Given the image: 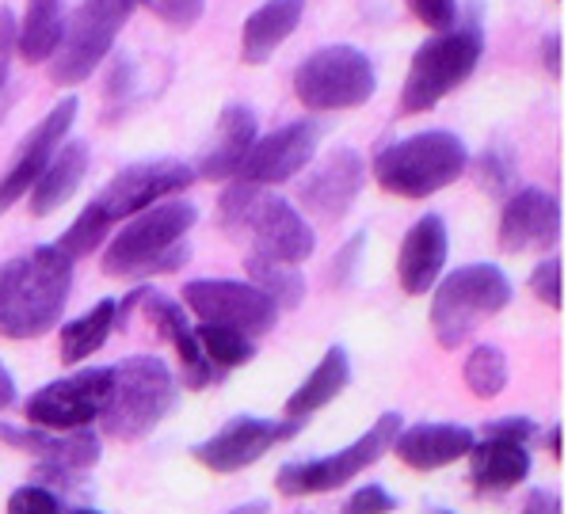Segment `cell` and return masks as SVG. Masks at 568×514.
Segmentation results:
<instances>
[{
  "instance_id": "4fadbf2b",
  "label": "cell",
  "mask_w": 568,
  "mask_h": 514,
  "mask_svg": "<svg viewBox=\"0 0 568 514\" xmlns=\"http://www.w3.org/2000/svg\"><path fill=\"white\" fill-rule=\"evenodd\" d=\"M302 431V423L294 420H260V415H237L214 431L206 442L195 446V458L203 461L210 473H241V469L256 465L260 458H267L275 446L291 442Z\"/></svg>"
},
{
  "instance_id": "ac0fdd59",
  "label": "cell",
  "mask_w": 568,
  "mask_h": 514,
  "mask_svg": "<svg viewBox=\"0 0 568 514\" xmlns=\"http://www.w3.org/2000/svg\"><path fill=\"white\" fill-rule=\"evenodd\" d=\"M366 179L363 156L355 150H332L317 168L298 183V203L317 222H339L355 206Z\"/></svg>"
},
{
  "instance_id": "b9f144b4",
  "label": "cell",
  "mask_w": 568,
  "mask_h": 514,
  "mask_svg": "<svg viewBox=\"0 0 568 514\" xmlns=\"http://www.w3.org/2000/svg\"><path fill=\"white\" fill-rule=\"evenodd\" d=\"M541 61H546V73L557 81V76H561V34L557 31L549 34L546 47H541Z\"/></svg>"
},
{
  "instance_id": "4dcf8cb0",
  "label": "cell",
  "mask_w": 568,
  "mask_h": 514,
  "mask_svg": "<svg viewBox=\"0 0 568 514\" xmlns=\"http://www.w3.org/2000/svg\"><path fill=\"white\" fill-rule=\"evenodd\" d=\"M462 378H466V389L477 400H496L508 389V378H511L508 354L493 343H477L474 351H469L466 366H462Z\"/></svg>"
},
{
  "instance_id": "e0dca14e",
  "label": "cell",
  "mask_w": 568,
  "mask_h": 514,
  "mask_svg": "<svg viewBox=\"0 0 568 514\" xmlns=\"http://www.w3.org/2000/svg\"><path fill=\"white\" fill-rule=\"evenodd\" d=\"M561 240V203L541 187H523L504 198L500 210V248L519 251H546Z\"/></svg>"
},
{
  "instance_id": "d6986e66",
  "label": "cell",
  "mask_w": 568,
  "mask_h": 514,
  "mask_svg": "<svg viewBox=\"0 0 568 514\" xmlns=\"http://www.w3.org/2000/svg\"><path fill=\"white\" fill-rule=\"evenodd\" d=\"M450 259V233L447 222L439 214H424L413 229L400 240V256H397V278L405 294H427L447 271Z\"/></svg>"
},
{
  "instance_id": "83f0119b",
  "label": "cell",
  "mask_w": 568,
  "mask_h": 514,
  "mask_svg": "<svg viewBox=\"0 0 568 514\" xmlns=\"http://www.w3.org/2000/svg\"><path fill=\"white\" fill-rule=\"evenodd\" d=\"M115 325H119V301H111V298L95 301L84 317L69 320V325L61 328V362L81 366L89 354H95L103 343H108V336L115 332Z\"/></svg>"
},
{
  "instance_id": "3957f363",
  "label": "cell",
  "mask_w": 568,
  "mask_h": 514,
  "mask_svg": "<svg viewBox=\"0 0 568 514\" xmlns=\"http://www.w3.org/2000/svg\"><path fill=\"white\" fill-rule=\"evenodd\" d=\"M199 210L183 198H161L145 206L111 237L103 251V275L111 278H153L172 275L191 259L187 233L195 229Z\"/></svg>"
},
{
  "instance_id": "ab89813d",
  "label": "cell",
  "mask_w": 568,
  "mask_h": 514,
  "mask_svg": "<svg viewBox=\"0 0 568 514\" xmlns=\"http://www.w3.org/2000/svg\"><path fill=\"white\" fill-rule=\"evenodd\" d=\"M485 434H493V439H508V442H523V446H527V442L538 434V426L530 423L527 415H508V420H493V423H488Z\"/></svg>"
},
{
  "instance_id": "30bf717a",
  "label": "cell",
  "mask_w": 568,
  "mask_h": 514,
  "mask_svg": "<svg viewBox=\"0 0 568 514\" xmlns=\"http://www.w3.org/2000/svg\"><path fill=\"white\" fill-rule=\"evenodd\" d=\"M378 92V73L359 47H321L294 69V95L305 111H352L371 103Z\"/></svg>"
},
{
  "instance_id": "8992f818",
  "label": "cell",
  "mask_w": 568,
  "mask_h": 514,
  "mask_svg": "<svg viewBox=\"0 0 568 514\" xmlns=\"http://www.w3.org/2000/svg\"><path fill=\"white\" fill-rule=\"evenodd\" d=\"M172 408H176V378L161 359L134 354V359L111 366V389L100 412L103 434L119 442L145 439Z\"/></svg>"
},
{
  "instance_id": "1f68e13d",
  "label": "cell",
  "mask_w": 568,
  "mask_h": 514,
  "mask_svg": "<svg viewBox=\"0 0 568 514\" xmlns=\"http://www.w3.org/2000/svg\"><path fill=\"white\" fill-rule=\"evenodd\" d=\"M474 176L480 187L493 198H508L515 179H519V164H515V153L508 145H488L485 153L474 161Z\"/></svg>"
},
{
  "instance_id": "484cf974",
  "label": "cell",
  "mask_w": 568,
  "mask_h": 514,
  "mask_svg": "<svg viewBox=\"0 0 568 514\" xmlns=\"http://www.w3.org/2000/svg\"><path fill=\"white\" fill-rule=\"evenodd\" d=\"M352 386V359H347L344 347H328L325 359L317 362V370L286 397V408H283V420H294V423H305L313 412L328 408L344 389Z\"/></svg>"
},
{
  "instance_id": "f6af8a7d",
  "label": "cell",
  "mask_w": 568,
  "mask_h": 514,
  "mask_svg": "<svg viewBox=\"0 0 568 514\" xmlns=\"http://www.w3.org/2000/svg\"><path fill=\"white\" fill-rule=\"evenodd\" d=\"M549 450H554V458L565 454V446H561V426H554V431H549Z\"/></svg>"
},
{
  "instance_id": "8fae6325",
  "label": "cell",
  "mask_w": 568,
  "mask_h": 514,
  "mask_svg": "<svg viewBox=\"0 0 568 514\" xmlns=\"http://www.w3.org/2000/svg\"><path fill=\"white\" fill-rule=\"evenodd\" d=\"M183 305L203 325L237 328L252 339L267 336L278 325V305L252 282H233V278H195L183 286Z\"/></svg>"
},
{
  "instance_id": "d4e9b609",
  "label": "cell",
  "mask_w": 568,
  "mask_h": 514,
  "mask_svg": "<svg viewBox=\"0 0 568 514\" xmlns=\"http://www.w3.org/2000/svg\"><path fill=\"white\" fill-rule=\"evenodd\" d=\"M305 0H267L244 20L241 31V58L244 65H264L278 47L298 31Z\"/></svg>"
},
{
  "instance_id": "ba28073f",
  "label": "cell",
  "mask_w": 568,
  "mask_h": 514,
  "mask_svg": "<svg viewBox=\"0 0 568 514\" xmlns=\"http://www.w3.org/2000/svg\"><path fill=\"white\" fill-rule=\"evenodd\" d=\"M138 0H84L73 16H65L58 50L50 54V81L69 89V84L89 81L103 58L115 50V39L134 16Z\"/></svg>"
},
{
  "instance_id": "ee69618b",
  "label": "cell",
  "mask_w": 568,
  "mask_h": 514,
  "mask_svg": "<svg viewBox=\"0 0 568 514\" xmlns=\"http://www.w3.org/2000/svg\"><path fill=\"white\" fill-rule=\"evenodd\" d=\"M267 511H271L267 500H248V503H241V507H233V511H225V514H267Z\"/></svg>"
},
{
  "instance_id": "d590c367",
  "label": "cell",
  "mask_w": 568,
  "mask_h": 514,
  "mask_svg": "<svg viewBox=\"0 0 568 514\" xmlns=\"http://www.w3.org/2000/svg\"><path fill=\"white\" fill-rule=\"evenodd\" d=\"M393 511H397V495L382 484H366L344 503V514H393Z\"/></svg>"
},
{
  "instance_id": "9a60e30c",
  "label": "cell",
  "mask_w": 568,
  "mask_h": 514,
  "mask_svg": "<svg viewBox=\"0 0 568 514\" xmlns=\"http://www.w3.org/2000/svg\"><path fill=\"white\" fill-rule=\"evenodd\" d=\"M321 145V126L317 122H291V126H278L271 134L252 142L248 156H244L241 179H252L260 187H278V183L294 179L305 172L317 156Z\"/></svg>"
},
{
  "instance_id": "bcb514c9",
  "label": "cell",
  "mask_w": 568,
  "mask_h": 514,
  "mask_svg": "<svg viewBox=\"0 0 568 514\" xmlns=\"http://www.w3.org/2000/svg\"><path fill=\"white\" fill-rule=\"evenodd\" d=\"M427 514H454V511H447V507H432V511H427Z\"/></svg>"
},
{
  "instance_id": "7c38bea8",
  "label": "cell",
  "mask_w": 568,
  "mask_h": 514,
  "mask_svg": "<svg viewBox=\"0 0 568 514\" xmlns=\"http://www.w3.org/2000/svg\"><path fill=\"white\" fill-rule=\"evenodd\" d=\"M108 389H111V366H92V370H81L73 378H58L50 386H42L23 404V415H28L31 426L77 431V426H89L92 420H100Z\"/></svg>"
},
{
  "instance_id": "60d3db41",
  "label": "cell",
  "mask_w": 568,
  "mask_h": 514,
  "mask_svg": "<svg viewBox=\"0 0 568 514\" xmlns=\"http://www.w3.org/2000/svg\"><path fill=\"white\" fill-rule=\"evenodd\" d=\"M519 514H561V495L549 492V487H538L523 500V511Z\"/></svg>"
},
{
  "instance_id": "7a4b0ae2",
  "label": "cell",
  "mask_w": 568,
  "mask_h": 514,
  "mask_svg": "<svg viewBox=\"0 0 568 514\" xmlns=\"http://www.w3.org/2000/svg\"><path fill=\"white\" fill-rule=\"evenodd\" d=\"M195 183V168L183 161H145V164H130L119 176H111L103 183V191L81 210L73 225L65 229V237L58 240V248L69 259H84L108 240V233L119 222L134 217L145 206L172 198L180 191H187Z\"/></svg>"
},
{
  "instance_id": "7dc6e473",
  "label": "cell",
  "mask_w": 568,
  "mask_h": 514,
  "mask_svg": "<svg viewBox=\"0 0 568 514\" xmlns=\"http://www.w3.org/2000/svg\"><path fill=\"white\" fill-rule=\"evenodd\" d=\"M73 514H100V511H92V507H81V511H73Z\"/></svg>"
},
{
  "instance_id": "8d00e7d4",
  "label": "cell",
  "mask_w": 568,
  "mask_h": 514,
  "mask_svg": "<svg viewBox=\"0 0 568 514\" xmlns=\"http://www.w3.org/2000/svg\"><path fill=\"white\" fill-rule=\"evenodd\" d=\"M405 4H408V12L432 31H447L450 23L458 20V0H405Z\"/></svg>"
},
{
  "instance_id": "ffe728a7",
  "label": "cell",
  "mask_w": 568,
  "mask_h": 514,
  "mask_svg": "<svg viewBox=\"0 0 568 514\" xmlns=\"http://www.w3.org/2000/svg\"><path fill=\"white\" fill-rule=\"evenodd\" d=\"M474 442V431L462 423H416L400 426L389 450L416 473H435V469H447L466 458Z\"/></svg>"
},
{
  "instance_id": "74e56055",
  "label": "cell",
  "mask_w": 568,
  "mask_h": 514,
  "mask_svg": "<svg viewBox=\"0 0 568 514\" xmlns=\"http://www.w3.org/2000/svg\"><path fill=\"white\" fill-rule=\"evenodd\" d=\"M142 4H150L156 16H161L169 28H180V31H187L191 23L203 16V8H206V0H142Z\"/></svg>"
},
{
  "instance_id": "2e32d148",
  "label": "cell",
  "mask_w": 568,
  "mask_h": 514,
  "mask_svg": "<svg viewBox=\"0 0 568 514\" xmlns=\"http://www.w3.org/2000/svg\"><path fill=\"white\" fill-rule=\"evenodd\" d=\"M77 107H81V103H77L73 95H65V100H61L58 107H50V115L42 119L28 137H23L20 153L12 156L8 172L0 176V217L12 210L20 198H28L34 179L42 176V168L50 164V156L58 153V145L65 142V134L73 130Z\"/></svg>"
},
{
  "instance_id": "277c9868",
  "label": "cell",
  "mask_w": 568,
  "mask_h": 514,
  "mask_svg": "<svg viewBox=\"0 0 568 514\" xmlns=\"http://www.w3.org/2000/svg\"><path fill=\"white\" fill-rule=\"evenodd\" d=\"M469 168V150L458 134L447 130H424V134L400 137L374 153V179L386 195L397 198H432L443 187L458 183Z\"/></svg>"
},
{
  "instance_id": "e575fe53",
  "label": "cell",
  "mask_w": 568,
  "mask_h": 514,
  "mask_svg": "<svg viewBox=\"0 0 568 514\" xmlns=\"http://www.w3.org/2000/svg\"><path fill=\"white\" fill-rule=\"evenodd\" d=\"M530 290H535V298L541 305H549V309H561L565 298H561V259L557 256H549V259H541V264L530 271Z\"/></svg>"
},
{
  "instance_id": "52a82bcc",
  "label": "cell",
  "mask_w": 568,
  "mask_h": 514,
  "mask_svg": "<svg viewBox=\"0 0 568 514\" xmlns=\"http://www.w3.org/2000/svg\"><path fill=\"white\" fill-rule=\"evenodd\" d=\"M432 332L439 347L458 351L477 336L488 317L511 305V282L496 264H466L432 286Z\"/></svg>"
},
{
  "instance_id": "f35d334b",
  "label": "cell",
  "mask_w": 568,
  "mask_h": 514,
  "mask_svg": "<svg viewBox=\"0 0 568 514\" xmlns=\"http://www.w3.org/2000/svg\"><path fill=\"white\" fill-rule=\"evenodd\" d=\"M16 28H20V20H16L12 8H0V92H4V84H8V73H12Z\"/></svg>"
},
{
  "instance_id": "4316f807",
  "label": "cell",
  "mask_w": 568,
  "mask_h": 514,
  "mask_svg": "<svg viewBox=\"0 0 568 514\" xmlns=\"http://www.w3.org/2000/svg\"><path fill=\"white\" fill-rule=\"evenodd\" d=\"M65 31V0H28L20 28H16V50L28 65H42L58 50Z\"/></svg>"
},
{
  "instance_id": "cb8c5ba5",
  "label": "cell",
  "mask_w": 568,
  "mask_h": 514,
  "mask_svg": "<svg viewBox=\"0 0 568 514\" xmlns=\"http://www.w3.org/2000/svg\"><path fill=\"white\" fill-rule=\"evenodd\" d=\"M469 484L477 492H511L530 476V454L523 442L493 439L485 434L469 446Z\"/></svg>"
},
{
  "instance_id": "836d02e7",
  "label": "cell",
  "mask_w": 568,
  "mask_h": 514,
  "mask_svg": "<svg viewBox=\"0 0 568 514\" xmlns=\"http://www.w3.org/2000/svg\"><path fill=\"white\" fill-rule=\"evenodd\" d=\"M363 251H366V237H352L344 244V248L336 251V259H332L328 267V282L336 286V290H347V286L359 278V267H363Z\"/></svg>"
},
{
  "instance_id": "44dd1931",
  "label": "cell",
  "mask_w": 568,
  "mask_h": 514,
  "mask_svg": "<svg viewBox=\"0 0 568 514\" xmlns=\"http://www.w3.org/2000/svg\"><path fill=\"white\" fill-rule=\"evenodd\" d=\"M0 442L16 450H31L39 461H54L73 473H84L100 461L103 446L89 426H77V431H47V426H4L0 423Z\"/></svg>"
},
{
  "instance_id": "f546056e",
  "label": "cell",
  "mask_w": 568,
  "mask_h": 514,
  "mask_svg": "<svg viewBox=\"0 0 568 514\" xmlns=\"http://www.w3.org/2000/svg\"><path fill=\"white\" fill-rule=\"evenodd\" d=\"M195 339H199V347H203L206 362L217 366L222 373L241 370V366H248L252 359H256V339L237 332V328L203 325V320H199V325H195Z\"/></svg>"
},
{
  "instance_id": "5b68a950",
  "label": "cell",
  "mask_w": 568,
  "mask_h": 514,
  "mask_svg": "<svg viewBox=\"0 0 568 514\" xmlns=\"http://www.w3.org/2000/svg\"><path fill=\"white\" fill-rule=\"evenodd\" d=\"M480 54H485V28L474 12L458 16L447 31L432 34L408 65L405 89H400V115H419L447 100L454 89H462V81H469Z\"/></svg>"
},
{
  "instance_id": "5bb4252c",
  "label": "cell",
  "mask_w": 568,
  "mask_h": 514,
  "mask_svg": "<svg viewBox=\"0 0 568 514\" xmlns=\"http://www.w3.org/2000/svg\"><path fill=\"white\" fill-rule=\"evenodd\" d=\"M241 233L252 237V251L283 259V264H305L317 248V233L302 217L298 206H291L278 195H267V187H260V195L252 198Z\"/></svg>"
},
{
  "instance_id": "c3c4849f",
  "label": "cell",
  "mask_w": 568,
  "mask_h": 514,
  "mask_svg": "<svg viewBox=\"0 0 568 514\" xmlns=\"http://www.w3.org/2000/svg\"><path fill=\"white\" fill-rule=\"evenodd\" d=\"M138 4H142V0H138Z\"/></svg>"
},
{
  "instance_id": "9c48e42d",
  "label": "cell",
  "mask_w": 568,
  "mask_h": 514,
  "mask_svg": "<svg viewBox=\"0 0 568 514\" xmlns=\"http://www.w3.org/2000/svg\"><path fill=\"white\" fill-rule=\"evenodd\" d=\"M405 426L397 412H386L378 415L366 431L359 434L355 442H347L344 450L328 458H313V461H291V465L278 469L275 476V487L286 495V500H302V495H325V492H336L344 487L347 481L363 476L371 465H378L382 458L389 454L393 439L397 431Z\"/></svg>"
},
{
  "instance_id": "603a6c76",
  "label": "cell",
  "mask_w": 568,
  "mask_h": 514,
  "mask_svg": "<svg viewBox=\"0 0 568 514\" xmlns=\"http://www.w3.org/2000/svg\"><path fill=\"white\" fill-rule=\"evenodd\" d=\"M89 161H92V153L84 142H61L58 153L50 156V164L42 168V176L34 179V187L28 191L31 217H50L54 210H61V206L81 191L84 176H89Z\"/></svg>"
},
{
  "instance_id": "7bdbcfd3",
  "label": "cell",
  "mask_w": 568,
  "mask_h": 514,
  "mask_svg": "<svg viewBox=\"0 0 568 514\" xmlns=\"http://www.w3.org/2000/svg\"><path fill=\"white\" fill-rule=\"evenodd\" d=\"M16 397H20V393H16V378L8 373V366L0 362V412H4V408H12Z\"/></svg>"
},
{
  "instance_id": "f1b7e54d",
  "label": "cell",
  "mask_w": 568,
  "mask_h": 514,
  "mask_svg": "<svg viewBox=\"0 0 568 514\" xmlns=\"http://www.w3.org/2000/svg\"><path fill=\"white\" fill-rule=\"evenodd\" d=\"M244 271H248V282L256 290H264L271 301L283 309H298L305 301V275L298 264H283V259L260 256V251H248L244 259Z\"/></svg>"
},
{
  "instance_id": "6da1fadb",
  "label": "cell",
  "mask_w": 568,
  "mask_h": 514,
  "mask_svg": "<svg viewBox=\"0 0 568 514\" xmlns=\"http://www.w3.org/2000/svg\"><path fill=\"white\" fill-rule=\"evenodd\" d=\"M73 267L77 259L58 244H39L0 264V336L16 343L47 336L73 294Z\"/></svg>"
},
{
  "instance_id": "7402d4cb",
  "label": "cell",
  "mask_w": 568,
  "mask_h": 514,
  "mask_svg": "<svg viewBox=\"0 0 568 514\" xmlns=\"http://www.w3.org/2000/svg\"><path fill=\"white\" fill-rule=\"evenodd\" d=\"M256 137H260V126H256L252 107H244V103H230L214 126V145H210V150L203 153V161L195 164V179H210V183L233 179L241 172L244 156H248Z\"/></svg>"
},
{
  "instance_id": "d6a6232c",
  "label": "cell",
  "mask_w": 568,
  "mask_h": 514,
  "mask_svg": "<svg viewBox=\"0 0 568 514\" xmlns=\"http://www.w3.org/2000/svg\"><path fill=\"white\" fill-rule=\"evenodd\" d=\"M8 514H61V495L47 484H23L8 495Z\"/></svg>"
}]
</instances>
